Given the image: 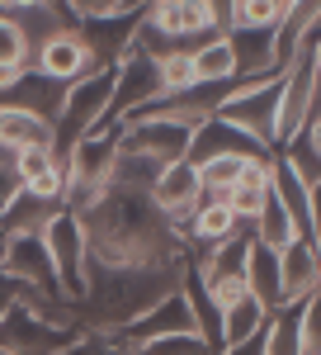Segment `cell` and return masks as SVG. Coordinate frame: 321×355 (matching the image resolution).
Masks as SVG:
<instances>
[{"label":"cell","mask_w":321,"mask_h":355,"mask_svg":"<svg viewBox=\"0 0 321 355\" xmlns=\"http://www.w3.org/2000/svg\"><path fill=\"white\" fill-rule=\"evenodd\" d=\"M137 19H142V15H109V19H85V24H76V28L85 33L90 53L100 57V62H109V67H118L123 57L133 53Z\"/></svg>","instance_id":"obj_15"},{"label":"cell","mask_w":321,"mask_h":355,"mask_svg":"<svg viewBox=\"0 0 321 355\" xmlns=\"http://www.w3.org/2000/svg\"><path fill=\"white\" fill-rule=\"evenodd\" d=\"M279 275H284V299L302 303L321 284V251L312 237H293L279 251Z\"/></svg>","instance_id":"obj_12"},{"label":"cell","mask_w":321,"mask_h":355,"mask_svg":"<svg viewBox=\"0 0 321 355\" xmlns=\"http://www.w3.org/2000/svg\"><path fill=\"white\" fill-rule=\"evenodd\" d=\"M246 289L250 299L265 303V313H284L288 299H284V275H279V251L274 246H260L250 237V251H246Z\"/></svg>","instance_id":"obj_14"},{"label":"cell","mask_w":321,"mask_h":355,"mask_svg":"<svg viewBox=\"0 0 321 355\" xmlns=\"http://www.w3.org/2000/svg\"><path fill=\"white\" fill-rule=\"evenodd\" d=\"M0 142L10 152H24V147H57V123L38 119L28 110H15V105H0Z\"/></svg>","instance_id":"obj_16"},{"label":"cell","mask_w":321,"mask_h":355,"mask_svg":"<svg viewBox=\"0 0 321 355\" xmlns=\"http://www.w3.org/2000/svg\"><path fill=\"white\" fill-rule=\"evenodd\" d=\"M265 355H302V331H297V303L274 313L265 322Z\"/></svg>","instance_id":"obj_23"},{"label":"cell","mask_w":321,"mask_h":355,"mask_svg":"<svg viewBox=\"0 0 321 355\" xmlns=\"http://www.w3.org/2000/svg\"><path fill=\"white\" fill-rule=\"evenodd\" d=\"M199 194H203V185H199V166L189 162V157H175V162L160 166V175L152 180L147 199H152L160 214L170 218V214H185V209H194V204H199Z\"/></svg>","instance_id":"obj_11"},{"label":"cell","mask_w":321,"mask_h":355,"mask_svg":"<svg viewBox=\"0 0 321 355\" xmlns=\"http://www.w3.org/2000/svg\"><path fill=\"white\" fill-rule=\"evenodd\" d=\"M100 67H109V62H100V57L90 53V43H85L80 28H57V33H48L33 48V71H43V76H53L62 85L80 81L90 71H100Z\"/></svg>","instance_id":"obj_7"},{"label":"cell","mask_w":321,"mask_h":355,"mask_svg":"<svg viewBox=\"0 0 321 355\" xmlns=\"http://www.w3.org/2000/svg\"><path fill=\"white\" fill-rule=\"evenodd\" d=\"M19 294H24V284H19L15 275L5 270V261H0V318H5V313L19 303Z\"/></svg>","instance_id":"obj_32"},{"label":"cell","mask_w":321,"mask_h":355,"mask_svg":"<svg viewBox=\"0 0 321 355\" xmlns=\"http://www.w3.org/2000/svg\"><path fill=\"white\" fill-rule=\"evenodd\" d=\"M317 95H321V76H317V67H312V57L302 53L297 62L284 67V90H279V147L293 133H302V123L317 110Z\"/></svg>","instance_id":"obj_8"},{"label":"cell","mask_w":321,"mask_h":355,"mask_svg":"<svg viewBox=\"0 0 321 355\" xmlns=\"http://www.w3.org/2000/svg\"><path fill=\"white\" fill-rule=\"evenodd\" d=\"M185 256L180 261H165V266H90V284H85V299L76 303V322L80 331H109L128 327L133 318H142L147 308H156L165 294L180 289V275H185Z\"/></svg>","instance_id":"obj_1"},{"label":"cell","mask_w":321,"mask_h":355,"mask_svg":"<svg viewBox=\"0 0 321 355\" xmlns=\"http://www.w3.org/2000/svg\"><path fill=\"white\" fill-rule=\"evenodd\" d=\"M0 261H5V270L15 275L24 289H33L38 299H66V294H62L57 261H53V251H48V242H43V232H5V237H0Z\"/></svg>","instance_id":"obj_4"},{"label":"cell","mask_w":321,"mask_h":355,"mask_svg":"<svg viewBox=\"0 0 321 355\" xmlns=\"http://www.w3.org/2000/svg\"><path fill=\"white\" fill-rule=\"evenodd\" d=\"M227 43L237 53V81H269L284 71L274 28H227Z\"/></svg>","instance_id":"obj_9"},{"label":"cell","mask_w":321,"mask_h":355,"mask_svg":"<svg viewBox=\"0 0 321 355\" xmlns=\"http://www.w3.org/2000/svg\"><path fill=\"white\" fill-rule=\"evenodd\" d=\"M246 162H250L246 152H217V157H208V162H199V185L213 194V199H227L232 185L241 180Z\"/></svg>","instance_id":"obj_22"},{"label":"cell","mask_w":321,"mask_h":355,"mask_svg":"<svg viewBox=\"0 0 321 355\" xmlns=\"http://www.w3.org/2000/svg\"><path fill=\"white\" fill-rule=\"evenodd\" d=\"M62 5H66V15H71L76 24H85V19H109V15H118L123 0H62Z\"/></svg>","instance_id":"obj_31"},{"label":"cell","mask_w":321,"mask_h":355,"mask_svg":"<svg viewBox=\"0 0 321 355\" xmlns=\"http://www.w3.org/2000/svg\"><path fill=\"white\" fill-rule=\"evenodd\" d=\"M269 318H274V313H265V303H255L250 294L237 299V303H227V308H222V327H217V351H227V346H241V341L260 336Z\"/></svg>","instance_id":"obj_17"},{"label":"cell","mask_w":321,"mask_h":355,"mask_svg":"<svg viewBox=\"0 0 321 355\" xmlns=\"http://www.w3.org/2000/svg\"><path fill=\"white\" fill-rule=\"evenodd\" d=\"M33 62V38L15 15H0V67H28Z\"/></svg>","instance_id":"obj_27"},{"label":"cell","mask_w":321,"mask_h":355,"mask_svg":"<svg viewBox=\"0 0 321 355\" xmlns=\"http://www.w3.org/2000/svg\"><path fill=\"white\" fill-rule=\"evenodd\" d=\"M288 0H237L232 5V28H279Z\"/></svg>","instance_id":"obj_26"},{"label":"cell","mask_w":321,"mask_h":355,"mask_svg":"<svg viewBox=\"0 0 321 355\" xmlns=\"http://www.w3.org/2000/svg\"><path fill=\"white\" fill-rule=\"evenodd\" d=\"M0 105H15V110H28V114H38V119H48V123H57V114L66 105V85L28 67L24 76L0 95Z\"/></svg>","instance_id":"obj_13"},{"label":"cell","mask_w":321,"mask_h":355,"mask_svg":"<svg viewBox=\"0 0 321 355\" xmlns=\"http://www.w3.org/2000/svg\"><path fill=\"white\" fill-rule=\"evenodd\" d=\"M189 57H194V76L203 85H232L237 81V53H232L227 33H213L208 43L189 48Z\"/></svg>","instance_id":"obj_18"},{"label":"cell","mask_w":321,"mask_h":355,"mask_svg":"<svg viewBox=\"0 0 321 355\" xmlns=\"http://www.w3.org/2000/svg\"><path fill=\"white\" fill-rule=\"evenodd\" d=\"M279 90H284V71L269 76V81H237L232 95L222 100L217 119L241 128L255 147L274 152L279 147Z\"/></svg>","instance_id":"obj_2"},{"label":"cell","mask_w":321,"mask_h":355,"mask_svg":"<svg viewBox=\"0 0 321 355\" xmlns=\"http://www.w3.org/2000/svg\"><path fill=\"white\" fill-rule=\"evenodd\" d=\"M15 180H19V190L62 204V190H66V162H62L57 147H24V152H15Z\"/></svg>","instance_id":"obj_10"},{"label":"cell","mask_w":321,"mask_h":355,"mask_svg":"<svg viewBox=\"0 0 321 355\" xmlns=\"http://www.w3.org/2000/svg\"><path fill=\"white\" fill-rule=\"evenodd\" d=\"M250 237L260 246H274V251H284V246L297 237V227H293V218H288V209L279 204L274 185H269V199H265V209H260V218L250 223Z\"/></svg>","instance_id":"obj_21"},{"label":"cell","mask_w":321,"mask_h":355,"mask_svg":"<svg viewBox=\"0 0 321 355\" xmlns=\"http://www.w3.org/2000/svg\"><path fill=\"white\" fill-rule=\"evenodd\" d=\"M302 133H307V142L321 152V95H317V110H312V119L302 123Z\"/></svg>","instance_id":"obj_33"},{"label":"cell","mask_w":321,"mask_h":355,"mask_svg":"<svg viewBox=\"0 0 321 355\" xmlns=\"http://www.w3.org/2000/svg\"><path fill=\"white\" fill-rule=\"evenodd\" d=\"M43 242L57 261V275H62V294L71 303L85 299V284H90V242H85V223L71 214V209H57L53 223L43 227Z\"/></svg>","instance_id":"obj_5"},{"label":"cell","mask_w":321,"mask_h":355,"mask_svg":"<svg viewBox=\"0 0 321 355\" xmlns=\"http://www.w3.org/2000/svg\"><path fill=\"white\" fill-rule=\"evenodd\" d=\"M160 100V76H156V62L142 53H128L118 62V81H113V100H109V114L104 123L109 128H123L137 110H147V105H156ZM100 123V128H104Z\"/></svg>","instance_id":"obj_6"},{"label":"cell","mask_w":321,"mask_h":355,"mask_svg":"<svg viewBox=\"0 0 321 355\" xmlns=\"http://www.w3.org/2000/svg\"><path fill=\"white\" fill-rule=\"evenodd\" d=\"M156 76H160V95H185V90H194V85H199L189 48H175V53L156 57Z\"/></svg>","instance_id":"obj_24"},{"label":"cell","mask_w":321,"mask_h":355,"mask_svg":"<svg viewBox=\"0 0 321 355\" xmlns=\"http://www.w3.org/2000/svg\"><path fill=\"white\" fill-rule=\"evenodd\" d=\"M312 242L321 251V185H312Z\"/></svg>","instance_id":"obj_34"},{"label":"cell","mask_w":321,"mask_h":355,"mask_svg":"<svg viewBox=\"0 0 321 355\" xmlns=\"http://www.w3.org/2000/svg\"><path fill=\"white\" fill-rule=\"evenodd\" d=\"M133 355H217L199 331H170V336H156L147 346H137Z\"/></svg>","instance_id":"obj_28"},{"label":"cell","mask_w":321,"mask_h":355,"mask_svg":"<svg viewBox=\"0 0 321 355\" xmlns=\"http://www.w3.org/2000/svg\"><path fill=\"white\" fill-rule=\"evenodd\" d=\"M57 209H62L57 199H38V194L19 190L5 204V214H0V237H5V232H43V227L53 223Z\"/></svg>","instance_id":"obj_19"},{"label":"cell","mask_w":321,"mask_h":355,"mask_svg":"<svg viewBox=\"0 0 321 355\" xmlns=\"http://www.w3.org/2000/svg\"><path fill=\"white\" fill-rule=\"evenodd\" d=\"M0 15H15V0H0Z\"/></svg>","instance_id":"obj_38"},{"label":"cell","mask_w":321,"mask_h":355,"mask_svg":"<svg viewBox=\"0 0 321 355\" xmlns=\"http://www.w3.org/2000/svg\"><path fill=\"white\" fill-rule=\"evenodd\" d=\"M113 81H118V67H100V71L66 85V105L57 114V152L76 147L85 133H95L104 123L109 100H113Z\"/></svg>","instance_id":"obj_3"},{"label":"cell","mask_w":321,"mask_h":355,"mask_svg":"<svg viewBox=\"0 0 321 355\" xmlns=\"http://www.w3.org/2000/svg\"><path fill=\"white\" fill-rule=\"evenodd\" d=\"M269 190H255V185H232V194H227V204H232V214H237V223H250L260 218V209H265Z\"/></svg>","instance_id":"obj_30"},{"label":"cell","mask_w":321,"mask_h":355,"mask_svg":"<svg viewBox=\"0 0 321 355\" xmlns=\"http://www.w3.org/2000/svg\"><path fill=\"white\" fill-rule=\"evenodd\" d=\"M297 331H302V355L321 351V284L297 303Z\"/></svg>","instance_id":"obj_29"},{"label":"cell","mask_w":321,"mask_h":355,"mask_svg":"<svg viewBox=\"0 0 321 355\" xmlns=\"http://www.w3.org/2000/svg\"><path fill=\"white\" fill-rule=\"evenodd\" d=\"M307 57H312V67H317V76H321V38L312 43V48H307Z\"/></svg>","instance_id":"obj_37"},{"label":"cell","mask_w":321,"mask_h":355,"mask_svg":"<svg viewBox=\"0 0 321 355\" xmlns=\"http://www.w3.org/2000/svg\"><path fill=\"white\" fill-rule=\"evenodd\" d=\"M208 5H213L217 24H222V28H232V5H237V0H208Z\"/></svg>","instance_id":"obj_35"},{"label":"cell","mask_w":321,"mask_h":355,"mask_svg":"<svg viewBox=\"0 0 321 355\" xmlns=\"http://www.w3.org/2000/svg\"><path fill=\"white\" fill-rule=\"evenodd\" d=\"M279 162L288 166V171H293V175L302 180V185H307V190H312V185H321V152L312 147V142H307V133H293V137H288Z\"/></svg>","instance_id":"obj_25"},{"label":"cell","mask_w":321,"mask_h":355,"mask_svg":"<svg viewBox=\"0 0 321 355\" xmlns=\"http://www.w3.org/2000/svg\"><path fill=\"white\" fill-rule=\"evenodd\" d=\"M246 223H237V214H232V204L227 199H213V194L203 190L199 194V214H194V242L213 246V242H227L232 232H241Z\"/></svg>","instance_id":"obj_20"},{"label":"cell","mask_w":321,"mask_h":355,"mask_svg":"<svg viewBox=\"0 0 321 355\" xmlns=\"http://www.w3.org/2000/svg\"><path fill=\"white\" fill-rule=\"evenodd\" d=\"M152 5H156V0H123V5H118V15H147Z\"/></svg>","instance_id":"obj_36"}]
</instances>
